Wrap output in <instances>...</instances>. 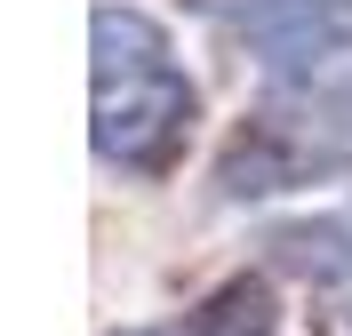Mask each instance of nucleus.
Instances as JSON below:
<instances>
[{
  "label": "nucleus",
  "mask_w": 352,
  "mask_h": 336,
  "mask_svg": "<svg viewBox=\"0 0 352 336\" xmlns=\"http://www.w3.org/2000/svg\"><path fill=\"white\" fill-rule=\"evenodd\" d=\"M96 65H88V144L112 177L160 184L176 177V160L200 128V89L176 65V41L144 8H96L88 16Z\"/></svg>",
  "instance_id": "nucleus-1"
},
{
  "label": "nucleus",
  "mask_w": 352,
  "mask_h": 336,
  "mask_svg": "<svg viewBox=\"0 0 352 336\" xmlns=\"http://www.w3.org/2000/svg\"><path fill=\"white\" fill-rule=\"evenodd\" d=\"M264 256L296 280H320V289H352V201L344 208H312V216H288L264 232Z\"/></svg>",
  "instance_id": "nucleus-4"
},
{
  "label": "nucleus",
  "mask_w": 352,
  "mask_h": 336,
  "mask_svg": "<svg viewBox=\"0 0 352 336\" xmlns=\"http://www.w3.org/2000/svg\"><path fill=\"white\" fill-rule=\"evenodd\" d=\"M192 8L272 72H312L329 56H352V0H192Z\"/></svg>",
  "instance_id": "nucleus-3"
},
{
  "label": "nucleus",
  "mask_w": 352,
  "mask_h": 336,
  "mask_svg": "<svg viewBox=\"0 0 352 336\" xmlns=\"http://www.w3.org/2000/svg\"><path fill=\"white\" fill-rule=\"evenodd\" d=\"M329 177H352V80L305 89V96H288V104L256 112L217 160L224 201H272V192L329 184Z\"/></svg>",
  "instance_id": "nucleus-2"
}]
</instances>
